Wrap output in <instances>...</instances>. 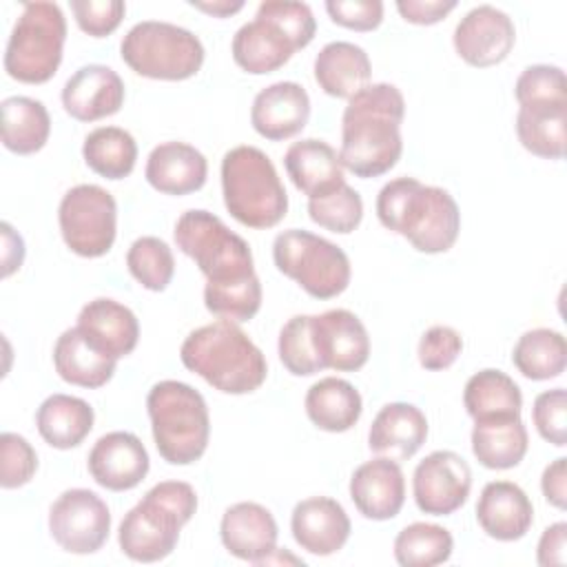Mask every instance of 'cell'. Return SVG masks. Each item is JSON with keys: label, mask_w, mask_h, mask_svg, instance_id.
Here are the masks:
<instances>
[{"label": "cell", "mask_w": 567, "mask_h": 567, "mask_svg": "<svg viewBox=\"0 0 567 567\" xmlns=\"http://www.w3.org/2000/svg\"><path fill=\"white\" fill-rule=\"evenodd\" d=\"M188 4L199 9V11H204V13H208V16H213V18H228V16H233V13L244 9L241 0H213V2L190 0Z\"/></svg>", "instance_id": "11a10c76"}, {"label": "cell", "mask_w": 567, "mask_h": 567, "mask_svg": "<svg viewBox=\"0 0 567 567\" xmlns=\"http://www.w3.org/2000/svg\"><path fill=\"white\" fill-rule=\"evenodd\" d=\"M350 498L370 520L394 518L405 503V476L399 461L377 456L361 463L350 476Z\"/></svg>", "instance_id": "ac0fdd59"}, {"label": "cell", "mask_w": 567, "mask_h": 567, "mask_svg": "<svg viewBox=\"0 0 567 567\" xmlns=\"http://www.w3.org/2000/svg\"><path fill=\"white\" fill-rule=\"evenodd\" d=\"M308 215L321 228L348 235L363 219V199L350 184L343 182L334 190L308 199Z\"/></svg>", "instance_id": "ab89813d"}, {"label": "cell", "mask_w": 567, "mask_h": 567, "mask_svg": "<svg viewBox=\"0 0 567 567\" xmlns=\"http://www.w3.org/2000/svg\"><path fill=\"white\" fill-rule=\"evenodd\" d=\"M122 60L142 78L179 82L197 75L204 64L202 40L173 22L142 20L120 42Z\"/></svg>", "instance_id": "9c48e42d"}, {"label": "cell", "mask_w": 567, "mask_h": 567, "mask_svg": "<svg viewBox=\"0 0 567 567\" xmlns=\"http://www.w3.org/2000/svg\"><path fill=\"white\" fill-rule=\"evenodd\" d=\"M38 470V454L31 443L16 434L2 432L0 436V485L16 489L27 485Z\"/></svg>", "instance_id": "f6af8a7d"}, {"label": "cell", "mask_w": 567, "mask_h": 567, "mask_svg": "<svg viewBox=\"0 0 567 567\" xmlns=\"http://www.w3.org/2000/svg\"><path fill=\"white\" fill-rule=\"evenodd\" d=\"M303 405L315 427L334 434L354 427L363 412V399L359 390L339 377H326L312 383L306 392Z\"/></svg>", "instance_id": "4dcf8cb0"}, {"label": "cell", "mask_w": 567, "mask_h": 567, "mask_svg": "<svg viewBox=\"0 0 567 567\" xmlns=\"http://www.w3.org/2000/svg\"><path fill=\"white\" fill-rule=\"evenodd\" d=\"M49 532L69 554H95L109 538L111 512L95 492L73 487L53 501Z\"/></svg>", "instance_id": "7c38bea8"}, {"label": "cell", "mask_w": 567, "mask_h": 567, "mask_svg": "<svg viewBox=\"0 0 567 567\" xmlns=\"http://www.w3.org/2000/svg\"><path fill=\"white\" fill-rule=\"evenodd\" d=\"M326 11L334 24L352 31H372L383 22L381 0H328Z\"/></svg>", "instance_id": "681fc988"}, {"label": "cell", "mask_w": 567, "mask_h": 567, "mask_svg": "<svg viewBox=\"0 0 567 567\" xmlns=\"http://www.w3.org/2000/svg\"><path fill=\"white\" fill-rule=\"evenodd\" d=\"M51 133V117L40 100L11 95L2 100V144L11 153H38Z\"/></svg>", "instance_id": "836d02e7"}, {"label": "cell", "mask_w": 567, "mask_h": 567, "mask_svg": "<svg viewBox=\"0 0 567 567\" xmlns=\"http://www.w3.org/2000/svg\"><path fill=\"white\" fill-rule=\"evenodd\" d=\"M310 117V97L297 82L281 80L261 89L250 109L252 128L270 140L281 142L303 131Z\"/></svg>", "instance_id": "44dd1931"}, {"label": "cell", "mask_w": 567, "mask_h": 567, "mask_svg": "<svg viewBox=\"0 0 567 567\" xmlns=\"http://www.w3.org/2000/svg\"><path fill=\"white\" fill-rule=\"evenodd\" d=\"M403 93L388 82L368 84L354 93L341 117L339 159L361 179L379 177L396 166L403 153Z\"/></svg>", "instance_id": "6da1fadb"}, {"label": "cell", "mask_w": 567, "mask_h": 567, "mask_svg": "<svg viewBox=\"0 0 567 567\" xmlns=\"http://www.w3.org/2000/svg\"><path fill=\"white\" fill-rule=\"evenodd\" d=\"M277 350L284 368L290 374L310 377L321 372L312 350V339H310V315H295L284 323L279 332Z\"/></svg>", "instance_id": "b9f144b4"}, {"label": "cell", "mask_w": 567, "mask_h": 567, "mask_svg": "<svg viewBox=\"0 0 567 567\" xmlns=\"http://www.w3.org/2000/svg\"><path fill=\"white\" fill-rule=\"evenodd\" d=\"M124 104V82L111 66H80L62 86V106L78 122L115 115Z\"/></svg>", "instance_id": "ffe728a7"}, {"label": "cell", "mask_w": 567, "mask_h": 567, "mask_svg": "<svg viewBox=\"0 0 567 567\" xmlns=\"http://www.w3.org/2000/svg\"><path fill=\"white\" fill-rule=\"evenodd\" d=\"M2 277L20 270L24 259V241L9 221H2Z\"/></svg>", "instance_id": "db71d44e"}, {"label": "cell", "mask_w": 567, "mask_h": 567, "mask_svg": "<svg viewBox=\"0 0 567 567\" xmlns=\"http://www.w3.org/2000/svg\"><path fill=\"white\" fill-rule=\"evenodd\" d=\"M284 166L297 190L308 199L321 197L346 182L339 153L317 137L292 142L284 155Z\"/></svg>", "instance_id": "484cf974"}, {"label": "cell", "mask_w": 567, "mask_h": 567, "mask_svg": "<svg viewBox=\"0 0 567 567\" xmlns=\"http://www.w3.org/2000/svg\"><path fill=\"white\" fill-rule=\"evenodd\" d=\"M128 272L135 281L153 292H162L168 288L175 275V257L171 246L153 235L137 237L126 252Z\"/></svg>", "instance_id": "f35d334b"}, {"label": "cell", "mask_w": 567, "mask_h": 567, "mask_svg": "<svg viewBox=\"0 0 567 567\" xmlns=\"http://www.w3.org/2000/svg\"><path fill=\"white\" fill-rule=\"evenodd\" d=\"M279 272L297 281L315 299H332L350 286V259L337 244L303 230L288 228L272 241Z\"/></svg>", "instance_id": "30bf717a"}, {"label": "cell", "mask_w": 567, "mask_h": 567, "mask_svg": "<svg viewBox=\"0 0 567 567\" xmlns=\"http://www.w3.org/2000/svg\"><path fill=\"white\" fill-rule=\"evenodd\" d=\"M86 467L100 487L111 492H126L144 481L151 467V458L133 432L115 430L93 443Z\"/></svg>", "instance_id": "2e32d148"}, {"label": "cell", "mask_w": 567, "mask_h": 567, "mask_svg": "<svg viewBox=\"0 0 567 567\" xmlns=\"http://www.w3.org/2000/svg\"><path fill=\"white\" fill-rule=\"evenodd\" d=\"M151 432L159 456L171 465L199 461L210 439V416L204 396L188 383L166 379L146 396Z\"/></svg>", "instance_id": "5b68a950"}, {"label": "cell", "mask_w": 567, "mask_h": 567, "mask_svg": "<svg viewBox=\"0 0 567 567\" xmlns=\"http://www.w3.org/2000/svg\"><path fill=\"white\" fill-rule=\"evenodd\" d=\"M173 237L177 248L202 270L206 286L237 284L257 275L248 241L208 210L182 213Z\"/></svg>", "instance_id": "52a82bcc"}, {"label": "cell", "mask_w": 567, "mask_h": 567, "mask_svg": "<svg viewBox=\"0 0 567 567\" xmlns=\"http://www.w3.org/2000/svg\"><path fill=\"white\" fill-rule=\"evenodd\" d=\"M516 135L523 148L543 159H563L567 142V102L520 104Z\"/></svg>", "instance_id": "1f68e13d"}, {"label": "cell", "mask_w": 567, "mask_h": 567, "mask_svg": "<svg viewBox=\"0 0 567 567\" xmlns=\"http://www.w3.org/2000/svg\"><path fill=\"white\" fill-rule=\"evenodd\" d=\"M427 439V419L425 414L405 401L385 403L368 432V447L394 461L412 458Z\"/></svg>", "instance_id": "cb8c5ba5"}, {"label": "cell", "mask_w": 567, "mask_h": 567, "mask_svg": "<svg viewBox=\"0 0 567 567\" xmlns=\"http://www.w3.org/2000/svg\"><path fill=\"white\" fill-rule=\"evenodd\" d=\"M93 408L84 399L71 394H51L35 412L40 436L55 450H71L80 445L93 430Z\"/></svg>", "instance_id": "d6a6232c"}, {"label": "cell", "mask_w": 567, "mask_h": 567, "mask_svg": "<svg viewBox=\"0 0 567 567\" xmlns=\"http://www.w3.org/2000/svg\"><path fill=\"white\" fill-rule=\"evenodd\" d=\"M71 11L84 33L104 38L120 27L126 4L122 0H71Z\"/></svg>", "instance_id": "c3c4849f"}, {"label": "cell", "mask_w": 567, "mask_h": 567, "mask_svg": "<svg viewBox=\"0 0 567 567\" xmlns=\"http://www.w3.org/2000/svg\"><path fill=\"white\" fill-rule=\"evenodd\" d=\"M182 363L224 394H250L268 374L264 352L230 319H217L193 330L182 348Z\"/></svg>", "instance_id": "3957f363"}, {"label": "cell", "mask_w": 567, "mask_h": 567, "mask_svg": "<svg viewBox=\"0 0 567 567\" xmlns=\"http://www.w3.org/2000/svg\"><path fill=\"white\" fill-rule=\"evenodd\" d=\"M259 18L270 20L272 24H277L290 40L292 44L299 49L308 47L315 38L317 31V22L315 16L310 11V7L306 2H295V0H266L257 7Z\"/></svg>", "instance_id": "7bdbcfd3"}, {"label": "cell", "mask_w": 567, "mask_h": 567, "mask_svg": "<svg viewBox=\"0 0 567 567\" xmlns=\"http://www.w3.org/2000/svg\"><path fill=\"white\" fill-rule=\"evenodd\" d=\"M197 512L195 487L184 481H162L126 512L117 529L124 556L135 563H157L173 554L182 527Z\"/></svg>", "instance_id": "277c9868"}, {"label": "cell", "mask_w": 567, "mask_h": 567, "mask_svg": "<svg viewBox=\"0 0 567 567\" xmlns=\"http://www.w3.org/2000/svg\"><path fill=\"white\" fill-rule=\"evenodd\" d=\"M514 95L518 104L567 102L565 71L556 64H532L518 75L514 84Z\"/></svg>", "instance_id": "ee69618b"}, {"label": "cell", "mask_w": 567, "mask_h": 567, "mask_svg": "<svg viewBox=\"0 0 567 567\" xmlns=\"http://www.w3.org/2000/svg\"><path fill=\"white\" fill-rule=\"evenodd\" d=\"M60 233L66 248L80 257H102L113 248L117 235V204L97 184L69 188L58 208Z\"/></svg>", "instance_id": "8fae6325"}, {"label": "cell", "mask_w": 567, "mask_h": 567, "mask_svg": "<svg viewBox=\"0 0 567 567\" xmlns=\"http://www.w3.org/2000/svg\"><path fill=\"white\" fill-rule=\"evenodd\" d=\"M463 405L474 421L489 416H516L523 408V394L509 374L485 368L467 379Z\"/></svg>", "instance_id": "e575fe53"}, {"label": "cell", "mask_w": 567, "mask_h": 567, "mask_svg": "<svg viewBox=\"0 0 567 567\" xmlns=\"http://www.w3.org/2000/svg\"><path fill=\"white\" fill-rule=\"evenodd\" d=\"M290 532L297 545L308 554L330 556L348 543L352 525L339 501L330 496H310L295 505Z\"/></svg>", "instance_id": "d6986e66"}, {"label": "cell", "mask_w": 567, "mask_h": 567, "mask_svg": "<svg viewBox=\"0 0 567 567\" xmlns=\"http://www.w3.org/2000/svg\"><path fill=\"white\" fill-rule=\"evenodd\" d=\"M219 538L228 554L259 565L277 551L279 527L270 509L252 501H241L224 512Z\"/></svg>", "instance_id": "e0dca14e"}, {"label": "cell", "mask_w": 567, "mask_h": 567, "mask_svg": "<svg viewBox=\"0 0 567 567\" xmlns=\"http://www.w3.org/2000/svg\"><path fill=\"white\" fill-rule=\"evenodd\" d=\"M540 489H543V496L549 505H554L556 509L567 507V458L565 456L554 458L543 470Z\"/></svg>", "instance_id": "f5cc1de1"}, {"label": "cell", "mask_w": 567, "mask_h": 567, "mask_svg": "<svg viewBox=\"0 0 567 567\" xmlns=\"http://www.w3.org/2000/svg\"><path fill=\"white\" fill-rule=\"evenodd\" d=\"M377 217L383 228L405 237L419 252H447L461 230L456 199L441 186L414 177H396L377 195Z\"/></svg>", "instance_id": "7a4b0ae2"}, {"label": "cell", "mask_w": 567, "mask_h": 567, "mask_svg": "<svg viewBox=\"0 0 567 567\" xmlns=\"http://www.w3.org/2000/svg\"><path fill=\"white\" fill-rule=\"evenodd\" d=\"M452 549V534L434 523H412L394 538V560L401 567H434L447 563Z\"/></svg>", "instance_id": "74e56055"}, {"label": "cell", "mask_w": 567, "mask_h": 567, "mask_svg": "<svg viewBox=\"0 0 567 567\" xmlns=\"http://www.w3.org/2000/svg\"><path fill=\"white\" fill-rule=\"evenodd\" d=\"M297 47L292 40L270 20L255 16L250 22L241 24L233 35L230 53L239 69L252 75H264L281 69Z\"/></svg>", "instance_id": "83f0119b"}, {"label": "cell", "mask_w": 567, "mask_h": 567, "mask_svg": "<svg viewBox=\"0 0 567 567\" xmlns=\"http://www.w3.org/2000/svg\"><path fill=\"white\" fill-rule=\"evenodd\" d=\"M536 560L540 567L567 565V523L558 520L549 525L536 547Z\"/></svg>", "instance_id": "816d5d0a"}, {"label": "cell", "mask_w": 567, "mask_h": 567, "mask_svg": "<svg viewBox=\"0 0 567 567\" xmlns=\"http://www.w3.org/2000/svg\"><path fill=\"white\" fill-rule=\"evenodd\" d=\"M452 40L461 60L485 69L509 55L516 42V29L505 11L492 4H478L458 20Z\"/></svg>", "instance_id": "9a60e30c"}, {"label": "cell", "mask_w": 567, "mask_h": 567, "mask_svg": "<svg viewBox=\"0 0 567 567\" xmlns=\"http://www.w3.org/2000/svg\"><path fill=\"white\" fill-rule=\"evenodd\" d=\"M370 58L354 42H328L315 58V80L319 89L332 97L350 100L370 84Z\"/></svg>", "instance_id": "f1b7e54d"}, {"label": "cell", "mask_w": 567, "mask_h": 567, "mask_svg": "<svg viewBox=\"0 0 567 567\" xmlns=\"http://www.w3.org/2000/svg\"><path fill=\"white\" fill-rule=\"evenodd\" d=\"M226 210L248 228H272L288 213V195L272 159L257 146H235L221 159Z\"/></svg>", "instance_id": "8992f818"}, {"label": "cell", "mask_w": 567, "mask_h": 567, "mask_svg": "<svg viewBox=\"0 0 567 567\" xmlns=\"http://www.w3.org/2000/svg\"><path fill=\"white\" fill-rule=\"evenodd\" d=\"M144 177L155 190L179 197L206 184L208 162L202 151L186 142H162L148 153Z\"/></svg>", "instance_id": "603a6c76"}, {"label": "cell", "mask_w": 567, "mask_h": 567, "mask_svg": "<svg viewBox=\"0 0 567 567\" xmlns=\"http://www.w3.org/2000/svg\"><path fill=\"white\" fill-rule=\"evenodd\" d=\"M53 365L62 381L95 390L113 379L117 359L102 352L78 326H73L58 337L53 346Z\"/></svg>", "instance_id": "4316f807"}, {"label": "cell", "mask_w": 567, "mask_h": 567, "mask_svg": "<svg viewBox=\"0 0 567 567\" xmlns=\"http://www.w3.org/2000/svg\"><path fill=\"white\" fill-rule=\"evenodd\" d=\"M532 419L538 430V434L556 445L565 447L567 445V392L565 388H554L545 390L534 399L532 408Z\"/></svg>", "instance_id": "bcb514c9"}, {"label": "cell", "mask_w": 567, "mask_h": 567, "mask_svg": "<svg viewBox=\"0 0 567 567\" xmlns=\"http://www.w3.org/2000/svg\"><path fill=\"white\" fill-rule=\"evenodd\" d=\"M463 339L452 326H432L419 339V363L425 370H447L461 354Z\"/></svg>", "instance_id": "7dc6e473"}, {"label": "cell", "mask_w": 567, "mask_h": 567, "mask_svg": "<svg viewBox=\"0 0 567 567\" xmlns=\"http://www.w3.org/2000/svg\"><path fill=\"white\" fill-rule=\"evenodd\" d=\"M66 40V18L55 2H27L16 20L7 51L4 71L24 84L49 82L60 62Z\"/></svg>", "instance_id": "ba28073f"}, {"label": "cell", "mask_w": 567, "mask_h": 567, "mask_svg": "<svg viewBox=\"0 0 567 567\" xmlns=\"http://www.w3.org/2000/svg\"><path fill=\"white\" fill-rule=\"evenodd\" d=\"M481 529L501 543L523 538L534 523V505L525 489L512 481H489L476 503Z\"/></svg>", "instance_id": "7402d4cb"}, {"label": "cell", "mask_w": 567, "mask_h": 567, "mask_svg": "<svg viewBox=\"0 0 567 567\" xmlns=\"http://www.w3.org/2000/svg\"><path fill=\"white\" fill-rule=\"evenodd\" d=\"M82 157L100 177L124 179L135 168L137 144L133 135L120 126H100L84 137Z\"/></svg>", "instance_id": "8d00e7d4"}, {"label": "cell", "mask_w": 567, "mask_h": 567, "mask_svg": "<svg viewBox=\"0 0 567 567\" xmlns=\"http://www.w3.org/2000/svg\"><path fill=\"white\" fill-rule=\"evenodd\" d=\"M78 328L109 357H128L140 341V321L135 312L109 297H97L82 306Z\"/></svg>", "instance_id": "d4e9b609"}, {"label": "cell", "mask_w": 567, "mask_h": 567, "mask_svg": "<svg viewBox=\"0 0 567 567\" xmlns=\"http://www.w3.org/2000/svg\"><path fill=\"white\" fill-rule=\"evenodd\" d=\"M204 306L219 319L250 321L261 308V281L250 277L226 286H204Z\"/></svg>", "instance_id": "60d3db41"}, {"label": "cell", "mask_w": 567, "mask_h": 567, "mask_svg": "<svg viewBox=\"0 0 567 567\" xmlns=\"http://www.w3.org/2000/svg\"><path fill=\"white\" fill-rule=\"evenodd\" d=\"M529 447L527 427L516 416H489L474 421L472 427V452L478 463L487 470L516 467Z\"/></svg>", "instance_id": "f546056e"}, {"label": "cell", "mask_w": 567, "mask_h": 567, "mask_svg": "<svg viewBox=\"0 0 567 567\" xmlns=\"http://www.w3.org/2000/svg\"><path fill=\"white\" fill-rule=\"evenodd\" d=\"M512 361L516 370L532 381H549L565 372L567 343L558 330L534 328L518 337Z\"/></svg>", "instance_id": "d590c367"}, {"label": "cell", "mask_w": 567, "mask_h": 567, "mask_svg": "<svg viewBox=\"0 0 567 567\" xmlns=\"http://www.w3.org/2000/svg\"><path fill=\"white\" fill-rule=\"evenodd\" d=\"M452 9H456V0H399L396 11L405 22L412 24H436Z\"/></svg>", "instance_id": "f907efd6"}, {"label": "cell", "mask_w": 567, "mask_h": 567, "mask_svg": "<svg viewBox=\"0 0 567 567\" xmlns=\"http://www.w3.org/2000/svg\"><path fill=\"white\" fill-rule=\"evenodd\" d=\"M470 489L472 470L467 461L452 450H434L414 467L412 494L423 514H454L465 505Z\"/></svg>", "instance_id": "4fadbf2b"}, {"label": "cell", "mask_w": 567, "mask_h": 567, "mask_svg": "<svg viewBox=\"0 0 567 567\" xmlns=\"http://www.w3.org/2000/svg\"><path fill=\"white\" fill-rule=\"evenodd\" d=\"M310 339L321 370L357 372L370 359L368 330L363 321L346 308L310 315Z\"/></svg>", "instance_id": "5bb4252c"}]
</instances>
